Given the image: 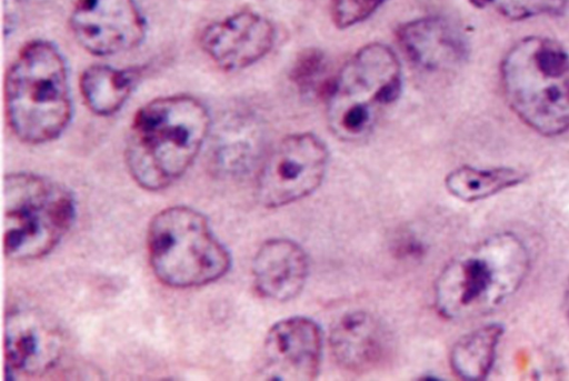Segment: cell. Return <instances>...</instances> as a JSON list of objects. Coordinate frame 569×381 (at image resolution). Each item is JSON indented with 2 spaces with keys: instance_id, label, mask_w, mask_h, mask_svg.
<instances>
[{
  "instance_id": "6",
  "label": "cell",
  "mask_w": 569,
  "mask_h": 381,
  "mask_svg": "<svg viewBox=\"0 0 569 381\" xmlns=\"http://www.w3.org/2000/svg\"><path fill=\"white\" fill-rule=\"evenodd\" d=\"M147 244L156 277L171 288L209 284L230 268V254L206 217L187 205L159 211L149 223Z\"/></svg>"
},
{
  "instance_id": "3",
  "label": "cell",
  "mask_w": 569,
  "mask_h": 381,
  "mask_svg": "<svg viewBox=\"0 0 569 381\" xmlns=\"http://www.w3.org/2000/svg\"><path fill=\"white\" fill-rule=\"evenodd\" d=\"M4 104L11 131L24 143H47L64 131L72 116L69 76L52 42L37 39L20 49L6 74Z\"/></svg>"
},
{
  "instance_id": "15",
  "label": "cell",
  "mask_w": 569,
  "mask_h": 381,
  "mask_svg": "<svg viewBox=\"0 0 569 381\" xmlns=\"http://www.w3.org/2000/svg\"><path fill=\"white\" fill-rule=\"evenodd\" d=\"M308 270V257L298 243L289 239H270L253 257V284L263 298L288 301L303 289Z\"/></svg>"
},
{
  "instance_id": "7",
  "label": "cell",
  "mask_w": 569,
  "mask_h": 381,
  "mask_svg": "<svg viewBox=\"0 0 569 381\" xmlns=\"http://www.w3.org/2000/svg\"><path fill=\"white\" fill-rule=\"evenodd\" d=\"M3 248L16 260H32L51 252L76 218V201L69 189L32 172L4 177Z\"/></svg>"
},
{
  "instance_id": "18",
  "label": "cell",
  "mask_w": 569,
  "mask_h": 381,
  "mask_svg": "<svg viewBox=\"0 0 569 381\" xmlns=\"http://www.w3.org/2000/svg\"><path fill=\"white\" fill-rule=\"evenodd\" d=\"M527 179L523 170L512 167L477 168L461 166L445 178L447 191L465 202L487 199L513 188Z\"/></svg>"
},
{
  "instance_id": "1",
  "label": "cell",
  "mask_w": 569,
  "mask_h": 381,
  "mask_svg": "<svg viewBox=\"0 0 569 381\" xmlns=\"http://www.w3.org/2000/svg\"><path fill=\"white\" fill-rule=\"evenodd\" d=\"M210 124L204 103L189 94L143 104L132 118L124 149L132 179L149 191L171 186L196 160Z\"/></svg>"
},
{
  "instance_id": "4",
  "label": "cell",
  "mask_w": 569,
  "mask_h": 381,
  "mask_svg": "<svg viewBox=\"0 0 569 381\" xmlns=\"http://www.w3.org/2000/svg\"><path fill=\"white\" fill-rule=\"evenodd\" d=\"M500 79L509 107L530 129L546 137L569 130V54L559 42L522 38L503 56Z\"/></svg>"
},
{
  "instance_id": "19",
  "label": "cell",
  "mask_w": 569,
  "mask_h": 381,
  "mask_svg": "<svg viewBox=\"0 0 569 381\" xmlns=\"http://www.w3.org/2000/svg\"><path fill=\"white\" fill-rule=\"evenodd\" d=\"M289 79L300 92H318L326 97L333 76H329V62L325 52L318 48H308L295 59Z\"/></svg>"
},
{
  "instance_id": "17",
  "label": "cell",
  "mask_w": 569,
  "mask_h": 381,
  "mask_svg": "<svg viewBox=\"0 0 569 381\" xmlns=\"http://www.w3.org/2000/svg\"><path fill=\"white\" fill-rule=\"evenodd\" d=\"M503 333V325L493 322L462 335L452 345L449 354L452 372L467 381L486 379L495 364Z\"/></svg>"
},
{
  "instance_id": "11",
  "label": "cell",
  "mask_w": 569,
  "mask_h": 381,
  "mask_svg": "<svg viewBox=\"0 0 569 381\" xmlns=\"http://www.w3.org/2000/svg\"><path fill=\"white\" fill-rule=\"evenodd\" d=\"M321 351L322 334L313 320L306 317L280 320L266 335L262 372L269 380H313Z\"/></svg>"
},
{
  "instance_id": "14",
  "label": "cell",
  "mask_w": 569,
  "mask_h": 381,
  "mask_svg": "<svg viewBox=\"0 0 569 381\" xmlns=\"http://www.w3.org/2000/svg\"><path fill=\"white\" fill-rule=\"evenodd\" d=\"M329 345L341 368L363 373L385 360L389 350V335L375 315L366 311H353L336 321L330 330Z\"/></svg>"
},
{
  "instance_id": "2",
  "label": "cell",
  "mask_w": 569,
  "mask_h": 381,
  "mask_svg": "<svg viewBox=\"0 0 569 381\" xmlns=\"http://www.w3.org/2000/svg\"><path fill=\"white\" fill-rule=\"evenodd\" d=\"M530 265V252L517 234L487 237L442 269L435 284L436 309L449 320L489 314L518 292Z\"/></svg>"
},
{
  "instance_id": "5",
  "label": "cell",
  "mask_w": 569,
  "mask_h": 381,
  "mask_svg": "<svg viewBox=\"0 0 569 381\" xmlns=\"http://www.w3.org/2000/svg\"><path fill=\"white\" fill-rule=\"evenodd\" d=\"M402 87V66L392 48L382 42L360 47L333 76L325 97L330 131L348 142L363 139Z\"/></svg>"
},
{
  "instance_id": "8",
  "label": "cell",
  "mask_w": 569,
  "mask_h": 381,
  "mask_svg": "<svg viewBox=\"0 0 569 381\" xmlns=\"http://www.w3.org/2000/svg\"><path fill=\"white\" fill-rule=\"evenodd\" d=\"M328 163L329 150L317 134L298 132L284 137L259 169V201L273 209L310 195L322 183Z\"/></svg>"
},
{
  "instance_id": "10",
  "label": "cell",
  "mask_w": 569,
  "mask_h": 381,
  "mask_svg": "<svg viewBox=\"0 0 569 381\" xmlns=\"http://www.w3.org/2000/svg\"><path fill=\"white\" fill-rule=\"evenodd\" d=\"M277 30L263 14L240 10L207 26L200 46L221 70H243L264 58L273 48Z\"/></svg>"
},
{
  "instance_id": "22",
  "label": "cell",
  "mask_w": 569,
  "mask_h": 381,
  "mask_svg": "<svg viewBox=\"0 0 569 381\" xmlns=\"http://www.w3.org/2000/svg\"><path fill=\"white\" fill-rule=\"evenodd\" d=\"M565 304H566V311H567V314L569 318V279H568V283L566 285V291H565Z\"/></svg>"
},
{
  "instance_id": "16",
  "label": "cell",
  "mask_w": 569,
  "mask_h": 381,
  "mask_svg": "<svg viewBox=\"0 0 569 381\" xmlns=\"http://www.w3.org/2000/svg\"><path fill=\"white\" fill-rule=\"evenodd\" d=\"M140 72L133 68L93 64L83 70L79 88L86 106L94 114L108 117L119 111L131 96Z\"/></svg>"
},
{
  "instance_id": "13",
  "label": "cell",
  "mask_w": 569,
  "mask_h": 381,
  "mask_svg": "<svg viewBox=\"0 0 569 381\" xmlns=\"http://www.w3.org/2000/svg\"><path fill=\"white\" fill-rule=\"evenodd\" d=\"M61 352V333L30 309L9 311L4 329L6 365L10 373H39L51 368Z\"/></svg>"
},
{
  "instance_id": "21",
  "label": "cell",
  "mask_w": 569,
  "mask_h": 381,
  "mask_svg": "<svg viewBox=\"0 0 569 381\" xmlns=\"http://www.w3.org/2000/svg\"><path fill=\"white\" fill-rule=\"evenodd\" d=\"M387 0H331L330 14L333 24L347 29L371 17Z\"/></svg>"
},
{
  "instance_id": "9",
  "label": "cell",
  "mask_w": 569,
  "mask_h": 381,
  "mask_svg": "<svg viewBox=\"0 0 569 381\" xmlns=\"http://www.w3.org/2000/svg\"><path fill=\"white\" fill-rule=\"evenodd\" d=\"M69 22L77 42L98 57L132 50L147 32L146 18L136 0H78Z\"/></svg>"
},
{
  "instance_id": "12",
  "label": "cell",
  "mask_w": 569,
  "mask_h": 381,
  "mask_svg": "<svg viewBox=\"0 0 569 381\" xmlns=\"http://www.w3.org/2000/svg\"><path fill=\"white\" fill-rule=\"evenodd\" d=\"M396 36L406 57L425 71L451 70L468 57V43L462 31L440 16H425L403 22Z\"/></svg>"
},
{
  "instance_id": "20",
  "label": "cell",
  "mask_w": 569,
  "mask_h": 381,
  "mask_svg": "<svg viewBox=\"0 0 569 381\" xmlns=\"http://www.w3.org/2000/svg\"><path fill=\"white\" fill-rule=\"evenodd\" d=\"M479 4L489 3L510 20H525L538 16L560 14L566 0H473Z\"/></svg>"
}]
</instances>
